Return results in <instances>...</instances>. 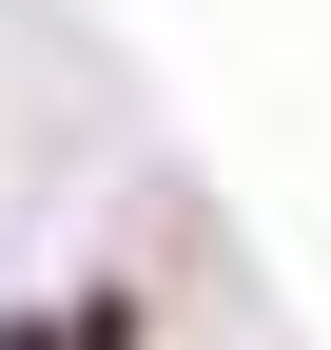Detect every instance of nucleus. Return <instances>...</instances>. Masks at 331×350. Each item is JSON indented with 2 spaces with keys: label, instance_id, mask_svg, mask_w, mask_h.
<instances>
[{
  "label": "nucleus",
  "instance_id": "f257e3e1",
  "mask_svg": "<svg viewBox=\"0 0 331 350\" xmlns=\"http://www.w3.org/2000/svg\"><path fill=\"white\" fill-rule=\"evenodd\" d=\"M0 350H20V331H0Z\"/></svg>",
  "mask_w": 331,
  "mask_h": 350
}]
</instances>
